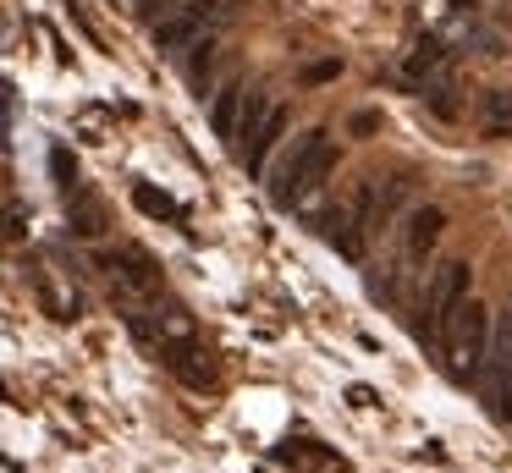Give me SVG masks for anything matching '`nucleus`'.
I'll list each match as a JSON object with an SVG mask.
<instances>
[{
  "mask_svg": "<svg viewBox=\"0 0 512 473\" xmlns=\"http://www.w3.org/2000/svg\"><path fill=\"white\" fill-rule=\"evenodd\" d=\"M160 358H166V369L177 374V380H188L193 391H204V385H215V363H210V352L199 347V341H160Z\"/></svg>",
  "mask_w": 512,
  "mask_h": 473,
  "instance_id": "39448f33",
  "label": "nucleus"
},
{
  "mask_svg": "<svg viewBox=\"0 0 512 473\" xmlns=\"http://www.w3.org/2000/svg\"><path fill=\"white\" fill-rule=\"evenodd\" d=\"M243 88H221V94H215V105H210V121H215V132H221V138H237V116H243Z\"/></svg>",
  "mask_w": 512,
  "mask_h": 473,
  "instance_id": "9b49d317",
  "label": "nucleus"
},
{
  "mask_svg": "<svg viewBox=\"0 0 512 473\" xmlns=\"http://www.w3.org/2000/svg\"><path fill=\"white\" fill-rule=\"evenodd\" d=\"M353 220H358L364 231L380 226V193H375V182H358V187H353Z\"/></svg>",
  "mask_w": 512,
  "mask_h": 473,
  "instance_id": "4468645a",
  "label": "nucleus"
},
{
  "mask_svg": "<svg viewBox=\"0 0 512 473\" xmlns=\"http://www.w3.org/2000/svg\"><path fill=\"white\" fill-rule=\"evenodd\" d=\"M210 22H226V6L221 0H182L177 11H166V17H155V28H149V39H155V50H182V44H193Z\"/></svg>",
  "mask_w": 512,
  "mask_h": 473,
  "instance_id": "20e7f679",
  "label": "nucleus"
},
{
  "mask_svg": "<svg viewBox=\"0 0 512 473\" xmlns=\"http://www.w3.org/2000/svg\"><path fill=\"white\" fill-rule=\"evenodd\" d=\"M408 193H413V176H391L386 193H380V226H386V220L397 215L402 204H408Z\"/></svg>",
  "mask_w": 512,
  "mask_h": 473,
  "instance_id": "2eb2a0df",
  "label": "nucleus"
},
{
  "mask_svg": "<svg viewBox=\"0 0 512 473\" xmlns=\"http://www.w3.org/2000/svg\"><path fill=\"white\" fill-rule=\"evenodd\" d=\"M133 204L144 209V215H155V220H182V204H177V198L160 193V187H149V182L133 187Z\"/></svg>",
  "mask_w": 512,
  "mask_h": 473,
  "instance_id": "f8f14e48",
  "label": "nucleus"
},
{
  "mask_svg": "<svg viewBox=\"0 0 512 473\" xmlns=\"http://www.w3.org/2000/svg\"><path fill=\"white\" fill-rule=\"evenodd\" d=\"M331 165H336L331 132H325V127H309L276 165H270V204H276V209H292L303 193H309V187H320L325 176H331Z\"/></svg>",
  "mask_w": 512,
  "mask_h": 473,
  "instance_id": "f257e3e1",
  "label": "nucleus"
},
{
  "mask_svg": "<svg viewBox=\"0 0 512 473\" xmlns=\"http://www.w3.org/2000/svg\"><path fill=\"white\" fill-rule=\"evenodd\" d=\"M463 297H468V264H441V270L430 275V286H424L419 319H413L419 341L446 347V341H452V325H457V308H463Z\"/></svg>",
  "mask_w": 512,
  "mask_h": 473,
  "instance_id": "f03ea898",
  "label": "nucleus"
},
{
  "mask_svg": "<svg viewBox=\"0 0 512 473\" xmlns=\"http://www.w3.org/2000/svg\"><path fill=\"white\" fill-rule=\"evenodd\" d=\"M375 127H380V121L369 116V110H358V116H353V132H358V138H364V132H375Z\"/></svg>",
  "mask_w": 512,
  "mask_h": 473,
  "instance_id": "6ab92c4d",
  "label": "nucleus"
},
{
  "mask_svg": "<svg viewBox=\"0 0 512 473\" xmlns=\"http://www.w3.org/2000/svg\"><path fill=\"white\" fill-rule=\"evenodd\" d=\"M490 341H496V325H490V308L479 303H463L457 308V325H452V358H457V374H468V380H479L490 363Z\"/></svg>",
  "mask_w": 512,
  "mask_h": 473,
  "instance_id": "7ed1b4c3",
  "label": "nucleus"
},
{
  "mask_svg": "<svg viewBox=\"0 0 512 473\" xmlns=\"http://www.w3.org/2000/svg\"><path fill=\"white\" fill-rule=\"evenodd\" d=\"M325 77H336V61H314L309 72H303V83H325Z\"/></svg>",
  "mask_w": 512,
  "mask_h": 473,
  "instance_id": "a211bd4d",
  "label": "nucleus"
},
{
  "mask_svg": "<svg viewBox=\"0 0 512 473\" xmlns=\"http://www.w3.org/2000/svg\"><path fill=\"white\" fill-rule=\"evenodd\" d=\"M441 226H446L441 209H413V220H408V253L413 259H424V253L441 242Z\"/></svg>",
  "mask_w": 512,
  "mask_h": 473,
  "instance_id": "9d476101",
  "label": "nucleus"
},
{
  "mask_svg": "<svg viewBox=\"0 0 512 473\" xmlns=\"http://www.w3.org/2000/svg\"><path fill=\"white\" fill-rule=\"evenodd\" d=\"M105 264H116V270H122L127 281L138 286V292H160V264L149 259L144 248H133V242H127V248L116 253V259H105Z\"/></svg>",
  "mask_w": 512,
  "mask_h": 473,
  "instance_id": "1a4fd4ad",
  "label": "nucleus"
},
{
  "mask_svg": "<svg viewBox=\"0 0 512 473\" xmlns=\"http://www.w3.org/2000/svg\"><path fill=\"white\" fill-rule=\"evenodd\" d=\"M270 110H276V105H270V99L254 88V94L243 99V116H237V138H232V143H248V138H254V132L265 127V116H270Z\"/></svg>",
  "mask_w": 512,
  "mask_h": 473,
  "instance_id": "ddd939ff",
  "label": "nucleus"
},
{
  "mask_svg": "<svg viewBox=\"0 0 512 473\" xmlns=\"http://www.w3.org/2000/svg\"><path fill=\"white\" fill-rule=\"evenodd\" d=\"M347 396H353V407H375V391H369V385H353Z\"/></svg>",
  "mask_w": 512,
  "mask_h": 473,
  "instance_id": "aec40b11",
  "label": "nucleus"
},
{
  "mask_svg": "<svg viewBox=\"0 0 512 473\" xmlns=\"http://www.w3.org/2000/svg\"><path fill=\"white\" fill-rule=\"evenodd\" d=\"M314 231H320V237L342 253V259H353V264L364 259V237H358L364 226H358V220H347L342 204H336V209H314Z\"/></svg>",
  "mask_w": 512,
  "mask_h": 473,
  "instance_id": "423d86ee",
  "label": "nucleus"
},
{
  "mask_svg": "<svg viewBox=\"0 0 512 473\" xmlns=\"http://www.w3.org/2000/svg\"><path fill=\"white\" fill-rule=\"evenodd\" d=\"M67 220H72V231H78V237H100V231H105L100 198H94L89 187H72V193H67Z\"/></svg>",
  "mask_w": 512,
  "mask_h": 473,
  "instance_id": "6e6552de",
  "label": "nucleus"
},
{
  "mask_svg": "<svg viewBox=\"0 0 512 473\" xmlns=\"http://www.w3.org/2000/svg\"><path fill=\"white\" fill-rule=\"evenodd\" d=\"M50 171H56V182L67 187V193H72V187H78V165L67 160V149H50Z\"/></svg>",
  "mask_w": 512,
  "mask_h": 473,
  "instance_id": "f3484780",
  "label": "nucleus"
},
{
  "mask_svg": "<svg viewBox=\"0 0 512 473\" xmlns=\"http://www.w3.org/2000/svg\"><path fill=\"white\" fill-rule=\"evenodd\" d=\"M287 110H270V116H265V127H259L254 132V138H248L243 143V149H237V160H243V171H265V160H270V149H276V138H281V132H287Z\"/></svg>",
  "mask_w": 512,
  "mask_h": 473,
  "instance_id": "0eeeda50",
  "label": "nucleus"
},
{
  "mask_svg": "<svg viewBox=\"0 0 512 473\" xmlns=\"http://www.w3.org/2000/svg\"><path fill=\"white\" fill-rule=\"evenodd\" d=\"M485 116H490V132L501 138V132L512 127V99L507 94H485Z\"/></svg>",
  "mask_w": 512,
  "mask_h": 473,
  "instance_id": "dca6fc26",
  "label": "nucleus"
}]
</instances>
